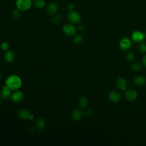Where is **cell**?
Here are the masks:
<instances>
[{"label": "cell", "mask_w": 146, "mask_h": 146, "mask_svg": "<svg viewBox=\"0 0 146 146\" xmlns=\"http://www.w3.org/2000/svg\"><path fill=\"white\" fill-rule=\"evenodd\" d=\"M67 18L68 21L74 24H78L81 21V16L80 14L75 10H70L67 14Z\"/></svg>", "instance_id": "obj_3"}, {"label": "cell", "mask_w": 146, "mask_h": 146, "mask_svg": "<svg viewBox=\"0 0 146 146\" xmlns=\"http://www.w3.org/2000/svg\"><path fill=\"white\" fill-rule=\"evenodd\" d=\"M12 18L15 20H18L21 17V11L18 10V9L13 10L11 13Z\"/></svg>", "instance_id": "obj_20"}, {"label": "cell", "mask_w": 146, "mask_h": 146, "mask_svg": "<svg viewBox=\"0 0 146 146\" xmlns=\"http://www.w3.org/2000/svg\"><path fill=\"white\" fill-rule=\"evenodd\" d=\"M145 38V34L139 30H135L131 34L132 40L136 43H140L144 40Z\"/></svg>", "instance_id": "obj_7"}, {"label": "cell", "mask_w": 146, "mask_h": 146, "mask_svg": "<svg viewBox=\"0 0 146 146\" xmlns=\"http://www.w3.org/2000/svg\"><path fill=\"white\" fill-rule=\"evenodd\" d=\"M125 98L129 101L132 102L135 100L137 97V92L134 89H129L127 90L125 93Z\"/></svg>", "instance_id": "obj_11"}, {"label": "cell", "mask_w": 146, "mask_h": 146, "mask_svg": "<svg viewBox=\"0 0 146 146\" xmlns=\"http://www.w3.org/2000/svg\"><path fill=\"white\" fill-rule=\"evenodd\" d=\"M78 104L79 107L82 108H86L88 105V99L84 96H81L78 100Z\"/></svg>", "instance_id": "obj_18"}, {"label": "cell", "mask_w": 146, "mask_h": 146, "mask_svg": "<svg viewBox=\"0 0 146 146\" xmlns=\"http://www.w3.org/2000/svg\"><path fill=\"white\" fill-rule=\"evenodd\" d=\"M12 90L6 85H5L2 87L1 92V96L2 99L5 100H7L11 99L12 95Z\"/></svg>", "instance_id": "obj_8"}, {"label": "cell", "mask_w": 146, "mask_h": 146, "mask_svg": "<svg viewBox=\"0 0 146 146\" xmlns=\"http://www.w3.org/2000/svg\"><path fill=\"white\" fill-rule=\"evenodd\" d=\"M1 103H2V101H1V99L0 98V106L1 105Z\"/></svg>", "instance_id": "obj_32"}, {"label": "cell", "mask_w": 146, "mask_h": 146, "mask_svg": "<svg viewBox=\"0 0 146 146\" xmlns=\"http://www.w3.org/2000/svg\"><path fill=\"white\" fill-rule=\"evenodd\" d=\"M18 117L23 120H32L34 118V116L29 111L25 108L19 109L18 111Z\"/></svg>", "instance_id": "obj_4"}, {"label": "cell", "mask_w": 146, "mask_h": 146, "mask_svg": "<svg viewBox=\"0 0 146 146\" xmlns=\"http://www.w3.org/2000/svg\"><path fill=\"white\" fill-rule=\"evenodd\" d=\"M31 0H16L15 6L17 9L21 11H26L29 10L32 6Z\"/></svg>", "instance_id": "obj_2"}, {"label": "cell", "mask_w": 146, "mask_h": 146, "mask_svg": "<svg viewBox=\"0 0 146 146\" xmlns=\"http://www.w3.org/2000/svg\"><path fill=\"white\" fill-rule=\"evenodd\" d=\"M74 4H72V3H69V4L67 5V9H68L69 11L74 10Z\"/></svg>", "instance_id": "obj_28"}, {"label": "cell", "mask_w": 146, "mask_h": 146, "mask_svg": "<svg viewBox=\"0 0 146 146\" xmlns=\"http://www.w3.org/2000/svg\"><path fill=\"white\" fill-rule=\"evenodd\" d=\"M62 19V17L60 14H54L52 18V22L54 23H59Z\"/></svg>", "instance_id": "obj_22"}, {"label": "cell", "mask_w": 146, "mask_h": 146, "mask_svg": "<svg viewBox=\"0 0 146 146\" xmlns=\"http://www.w3.org/2000/svg\"><path fill=\"white\" fill-rule=\"evenodd\" d=\"M108 99L112 103H117L121 99V96L119 92L112 90L108 94Z\"/></svg>", "instance_id": "obj_10"}, {"label": "cell", "mask_w": 146, "mask_h": 146, "mask_svg": "<svg viewBox=\"0 0 146 146\" xmlns=\"http://www.w3.org/2000/svg\"><path fill=\"white\" fill-rule=\"evenodd\" d=\"M145 38L146 39V32H145Z\"/></svg>", "instance_id": "obj_34"}, {"label": "cell", "mask_w": 146, "mask_h": 146, "mask_svg": "<svg viewBox=\"0 0 146 146\" xmlns=\"http://www.w3.org/2000/svg\"><path fill=\"white\" fill-rule=\"evenodd\" d=\"M1 73L0 72V80H1Z\"/></svg>", "instance_id": "obj_33"}, {"label": "cell", "mask_w": 146, "mask_h": 146, "mask_svg": "<svg viewBox=\"0 0 146 146\" xmlns=\"http://www.w3.org/2000/svg\"><path fill=\"white\" fill-rule=\"evenodd\" d=\"M58 10V5L56 2L50 3L47 7V11L48 14H49L50 15L55 14Z\"/></svg>", "instance_id": "obj_13"}, {"label": "cell", "mask_w": 146, "mask_h": 146, "mask_svg": "<svg viewBox=\"0 0 146 146\" xmlns=\"http://www.w3.org/2000/svg\"><path fill=\"white\" fill-rule=\"evenodd\" d=\"M83 114L84 113L81 110L76 109L72 112L71 117L74 120L78 121V120H80L83 117Z\"/></svg>", "instance_id": "obj_15"}, {"label": "cell", "mask_w": 146, "mask_h": 146, "mask_svg": "<svg viewBox=\"0 0 146 146\" xmlns=\"http://www.w3.org/2000/svg\"><path fill=\"white\" fill-rule=\"evenodd\" d=\"M77 29H78L79 31H83V30L84 29V25H82V24H79V25H78V27H77Z\"/></svg>", "instance_id": "obj_29"}, {"label": "cell", "mask_w": 146, "mask_h": 146, "mask_svg": "<svg viewBox=\"0 0 146 146\" xmlns=\"http://www.w3.org/2000/svg\"><path fill=\"white\" fill-rule=\"evenodd\" d=\"M1 49L4 51H6L9 49V44L7 42H3L0 45Z\"/></svg>", "instance_id": "obj_24"}, {"label": "cell", "mask_w": 146, "mask_h": 146, "mask_svg": "<svg viewBox=\"0 0 146 146\" xmlns=\"http://www.w3.org/2000/svg\"><path fill=\"white\" fill-rule=\"evenodd\" d=\"M25 98L24 94L19 90L15 91L11 95V100L14 103H19L23 100Z\"/></svg>", "instance_id": "obj_9"}, {"label": "cell", "mask_w": 146, "mask_h": 146, "mask_svg": "<svg viewBox=\"0 0 146 146\" xmlns=\"http://www.w3.org/2000/svg\"><path fill=\"white\" fill-rule=\"evenodd\" d=\"M30 131H31V132H33L34 131V129L33 128V127H31V128H30Z\"/></svg>", "instance_id": "obj_31"}, {"label": "cell", "mask_w": 146, "mask_h": 146, "mask_svg": "<svg viewBox=\"0 0 146 146\" xmlns=\"http://www.w3.org/2000/svg\"><path fill=\"white\" fill-rule=\"evenodd\" d=\"M62 31L65 35L68 36H72L75 35L76 29L72 23H66L63 25Z\"/></svg>", "instance_id": "obj_5"}, {"label": "cell", "mask_w": 146, "mask_h": 146, "mask_svg": "<svg viewBox=\"0 0 146 146\" xmlns=\"http://www.w3.org/2000/svg\"><path fill=\"white\" fill-rule=\"evenodd\" d=\"M135 58V55L132 52H128L127 55H126V59L131 62V61H132Z\"/></svg>", "instance_id": "obj_26"}, {"label": "cell", "mask_w": 146, "mask_h": 146, "mask_svg": "<svg viewBox=\"0 0 146 146\" xmlns=\"http://www.w3.org/2000/svg\"><path fill=\"white\" fill-rule=\"evenodd\" d=\"M131 45L132 41L129 38L127 37L123 38L119 42L120 48L123 51H126L128 50L131 48Z\"/></svg>", "instance_id": "obj_6"}, {"label": "cell", "mask_w": 146, "mask_h": 146, "mask_svg": "<svg viewBox=\"0 0 146 146\" xmlns=\"http://www.w3.org/2000/svg\"><path fill=\"white\" fill-rule=\"evenodd\" d=\"M133 82L136 86H143L146 83V78L145 76L143 75H139V76H136L133 79Z\"/></svg>", "instance_id": "obj_16"}, {"label": "cell", "mask_w": 146, "mask_h": 146, "mask_svg": "<svg viewBox=\"0 0 146 146\" xmlns=\"http://www.w3.org/2000/svg\"><path fill=\"white\" fill-rule=\"evenodd\" d=\"M46 1L44 0H35L34 5L38 9H43L46 6Z\"/></svg>", "instance_id": "obj_19"}, {"label": "cell", "mask_w": 146, "mask_h": 146, "mask_svg": "<svg viewBox=\"0 0 146 146\" xmlns=\"http://www.w3.org/2000/svg\"><path fill=\"white\" fill-rule=\"evenodd\" d=\"M74 43L76 44H80L83 41V37L80 34H77L74 37Z\"/></svg>", "instance_id": "obj_21"}, {"label": "cell", "mask_w": 146, "mask_h": 146, "mask_svg": "<svg viewBox=\"0 0 146 146\" xmlns=\"http://www.w3.org/2000/svg\"><path fill=\"white\" fill-rule=\"evenodd\" d=\"M141 63L142 64L146 67V55H145L143 58H142V60H141Z\"/></svg>", "instance_id": "obj_30"}, {"label": "cell", "mask_w": 146, "mask_h": 146, "mask_svg": "<svg viewBox=\"0 0 146 146\" xmlns=\"http://www.w3.org/2000/svg\"><path fill=\"white\" fill-rule=\"evenodd\" d=\"M15 59V54L11 50H7L5 51L4 55V59L7 63H11Z\"/></svg>", "instance_id": "obj_14"}, {"label": "cell", "mask_w": 146, "mask_h": 146, "mask_svg": "<svg viewBox=\"0 0 146 146\" xmlns=\"http://www.w3.org/2000/svg\"><path fill=\"white\" fill-rule=\"evenodd\" d=\"M85 115L87 116V117H92L94 115V111L92 110H87L85 112Z\"/></svg>", "instance_id": "obj_27"}, {"label": "cell", "mask_w": 146, "mask_h": 146, "mask_svg": "<svg viewBox=\"0 0 146 146\" xmlns=\"http://www.w3.org/2000/svg\"><path fill=\"white\" fill-rule=\"evenodd\" d=\"M139 51L141 52H146V42H144L143 41L140 42V44L139 46Z\"/></svg>", "instance_id": "obj_25"}, {"label": "cell", "mask_w": 146, "mask_h": 146, "mask_svg": "<svg viewBox=\"0 0 146 146\" xmlns=\"http://www.w3.org/2000/svg\"><path fill=\"white\" fill-rule=\"evenodd\" d=\"M116 86L121 91H125L127 90V81L123 77H120L117 79L116 82Z\"/></svg>", "instance_id": "obj_12"}, {"label": "cell", "mask_w": 146, "mask_h": 146, "mask_svg": "<svg viewBox=\"0 0 146 146\" xmlns=\"http://www.w3.org/2000/svg\"><path fill=\"white\" fill-rule=\"evenodd\" d=\"M5 84L12 91L18 90L22 85V80L19 76L16 74L9 75L5 81Z\"/></svg>", "instance_id": "obj_1"}, {"label": "cell", "mask_w": 146, "mask_h": 146, "mask_svg": "<svg viewBox=\"0 0 146 146\" xmlns=\"http://www.w3.org/2000/svg\"><path fill=\"white\" fill-rule=\"evenodd\" d=\"M131 68L132 70H133L134 71H139L141 68V65L140 63L138 62H135L133 63H132V64L131 65Z\"/></svg>", "instance_id": "obj_23"}, {"label": "cell", "mask_w": 146, "mask_h": 146, "mask_svg": "<svg viewBox=\"0 0 146 146\" xmlns=\"http://www.w3.org/2000/svg\"><path fill=\"white\" fill-rule=\"evenodd\" d=\"M35 125L36 129L42 130L44 128L46 125V121L43 117H39L35 120Z\"/></svg>", "instance_id": "obj_17"}]
</instances>
